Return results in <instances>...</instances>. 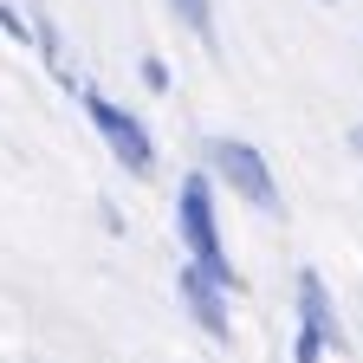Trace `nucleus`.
I'll return each mask as SVG.
<instances>
[{"instance_id":"9d476101","label":"nucleus","mask_w":363,"mask_h":363,"mask_svg":"<svg viewBox=\"0 0 363 363\" xmlns=\"http://www.w3.org/2000/svg\"><path fill=\"white\" fill-rule=\"evenodd\" d=\"M318 357H331V344L318 337V331H305V325H298V337H292V363H318Z\"/></svg>"},{"instance_id":"0eeeda50","label":"nucleus","mask_w":363,"mask_h":363,"mask_svg":"<svg viewBox=\"0 0 363 363\" xmlns=\"http://www.w3.org/2000/svg\"><path fill=\"white\" fill-rule=\"evenodd\" d=\"M169 13L182 20L189 39H201L208 52H220V7H214V0H169Z\"/></svg>"},{"instance_id":"1a4fd4ad","label":"nucleus","mask_w":363,"mask_h":363,"mask_svg":"<svg viewBox=\"0 0 363 363\" xmlns=\"http://www.w3.org/2000/svg\"><path fill=\"white\" fill-rule=\"evenodd\" d=\"M136 78H143V84L156 91V98H162V91L175 84V78H169V59H156V52H143V59H136Z\"/></svg>"},{"instance_id":"423d86ee","label":"nucleus","mask_w":363,"mask_h":363,"mask_svg":"<svg viewBox=\"0 0 363 363\" xmlns=\"http://www.w3.org/2000/svg\"><path fill=\"white\" fill-rule=\"evenodd\" d=\"M33 52H39V65L52 72L65 91H78V72H72V59H65V33L45 20V13H33Z\"/></svg>"},{"instance_id":"f257e3e1","label":"nucleus","mask_w":363,"mask_h":363,"mask_svg":"<svg viewBox=\"0 0 363 363\" xmlns=\"http://www.w3.org/2000/svg\"><path fill=\"white\" fill-rule=\"evenodd\" d=\"M175 240H182V259H195L201 272H214L220 286L240 292V272L227 259V240H220V182L195 162L175 189Z\"/></svg>"},{"instance_id":"39448f33","label":"nucleus","mask_w":363,"mask_h":363,"mask_svg":"<svg viewBox=\"0 0 363 363\" xmlns=\"http://www.w3.org/2000/svg\"><path fill=\"white\" fill-rule=\"evenodd\" d=\"M292 298H298V325H305V331H318L331 350H350L344 318H337V298H331V286H325V272H318V266H298Z\"/></svg>"},{"instance_id":"7ed1b4c3","label":"nucleus","mask_w":363,"mask_h":363,"mask_svg":"<svg viewBox=\"0 0 363 363\" xmlns=\"http://www.w3.org/2000/svg\"><path fill=\"white\" fill-rule=\"evenodd\" d=\"M72 98H78V111L91 117V130L104 136V150L117 156V169H130L136 182H150V175L162 169V156H156V136H150V123L136 117L130 104L104 98V91L91 84V78H78V91H72Z\"/></svg>"},{"instance_id":"20e7f679","label":"nucleus","mask_w":363,"mask_h":363,"mask_svg":"<svg viewBox=\"0 0 363 363\" xmlns=\"http://www.w3.org/2000/svg\"><path fill=\"white\" fill-rule=\"evenodd\" d=\"M175 298H182L189 325H195L208 344H234V311H227L234 286H220L214 272H201L195 259H182V266H175Z\"/></svg>"},{"instance_id":"f03ea898","label":"nucleus","mask_w":363,"mask_h":363,"mask_svg":"<svg viewBox=\"0 0 363 363\" xmlns=\"http://www.w3.org/2000/svg\"><path fill=\"white\" fill-rule=\"evenodd\" d=\"M201 169L220 182V195L247 201L253 214L279 220L286 214V195H279V175H272V156L259 143H247V136H208L201 143Z\"/></svg>"},{"instance_id":"ddd939ff","label":"nucleus","mask_w":363,"mask_h":363,"mask_svg":"<svg viewBox=\"0 0 363 363\" xmlns=\"http://www.w3.org/2000/svg\"><path fill=\"white\" fill-rule=\"evenodd\" d=\"M325 7H337V0H325Z\"/></svg>"},{"instance_id":"f8f14e48","label":"nucleus","mask_w":363,"mask_h":363,"mask_svg":"<svg viewBox=\"0 0 363 363\" xmlns=\"http://www.w3.org/2000/svg\"><path fill=\"white\" fill-rule=\"evenodd\" d=\"M26 7H33V13H39V7H45V0H26Z\"/></svg>"},{"instance_id":"6e6552de","label":"nucleus","mask_w":363,"mask_h":363,"mask_svg":"<svg viewBox=\"0 0 363 363\" xmlns=\"http://www.w3.org/2000/svg\"><path fill=\"white\" fill-rule=\"evenodd\" d=\"M0 33H7L13 45H26V52H33V7L20 13V7H13V0H7V7H0Z\"/></svg>"},{"instance_id":"9b49d317","label":"nucleus","mask_w":363,"mask_h":363,"mask_svg":"<svg viewBox=\"0 0 363 363\" xmlns=\"http://www.w3.org/2000/svg\"><path fill=\"white\" fill-rule=\"evenodd\" d=\"M350 150H357V156H363V123H350Z\"/></svg>"}]
</instances>
